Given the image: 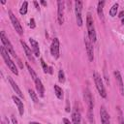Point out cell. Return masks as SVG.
I'll use <instances>...</instances> for the list:
<instances>
[{
  "label": "cell",
  "mask_w": 124,
  "mask_h": 124,
  "mask_svg": "<svg viewBox=\"0 0 124 124\" xmlns=\"http://www.w3.org/2000/svg\"><path fill=\"white\" fill-rule=\"evenodd\" d=\"M59 49H60L59 40H58V38H54L51 42V45H50V53L55 59L59 58V55H60L59 54Z\"/></svg>",
  "instance_id": "obj_9"
},
{
  "label": "cell",
  "mask_w": 124,
  "mask_h": 124,
  "mask_svg": "<svg viewBox=\"0 0 124 124\" xmlns=\"http://www.w3.org/2000/svg\"><path fill=\"white\" fill-rule=\"evenodd\" d=\"M117 111H118V121H119V124H124V116H123V113H122V110L119 107H117Z\"/></svg>",
  "instance_id": "obj_26"
},
{
  "label": "cell",
  "mask_w": 124,
  "mask_h": 124,
  "mask_svg": "<svg viewBox=\"0 0 124 124\" xmlns=\"http://www.w3.org/2000/svg\"><path fill=\"white\" fill-rule=\"evenodd\" d=\"M82 5L83 2L80 0H77L75 1V14H76V20H77V24L78 26H82Z\"/></svg>",
  "instance_id": "obj_5"
},
{
  "label": "cell",
  "mask_w": 124,
  "mask_h": 124,
  "mask_svg": "<svg viewBox=\"0 0 124 124\" xmlns=\"http://www.w3.org/2000/svg\"><path fill=\"white\" fill-rule=\"evenodd\" d=\"M104 5H105V1H99L97 5V14L102 20H104V11H103Z\"/></svg>",
  "instance_id": "obj_19"
},
{
  "label": "cell",
  "mask_w": 124,
  "mask_h": 124,
  "mask_svg": "<svg viewBox=\"0 0 124 124\" xmlns=\"http://www.w3.org/2000/svg\"><path fill=\"white\" fill-rule=\"evenodd\" d=\"M83 124H86V123H85V121H84V122H83Z\"/></svg>",
  "instance_id": "obj_41"
},
{
  "label": "cell",
  "mask_w": 124,
  "mask_h": 124,
  "mask_svg": "<svg viewBox=\"0 0 124 124\" xmlns=\"http://www.w3.org/2000/svg\"><path fill=\"white\" fill-rule=\"evenodd\" d=\"M63 123H64V124H73V123L70 122V120L67 119V118H63Z\"/></svg>",
  "instance_id": "obj_33"
},
{
  "label": "cell",
  "mask_w": 124,
  "mask_h": 124,
  "mask_svg": "<svg viewBox=\"0 0 124 124\" xmlns=\"http://www.w3.org/2000/svg\"><path fill=\"white\" fill-rule=\"evenodd\" d=\"M8 15H9V17H10V19H11V22H12V24H13V27H14V29L16 31V33L18 34V35H22L23 34V29H22V27H21V24L19 23V20L17 19V17L14 15V13L12 12V11H8Z\"/></svg>",
  "instance_id": "obj_6"
},
{
  "label": "cell",
  "mask_w": 124,
  "mask_h": 124,
  "mask_svg": "<svg viewBox=\"0 0 124 124\" xmlns=\"http://www.w3.org/2000/svg\"><path fill=\"white\" fill-rule=\"evenodd\" d=\"M29 43H30V46H31V49L34 53L35 56L39 57L40 56V47H39V44L36 40H34L33 38H30L29 39Z\"/></svg>",
  "instance_id": "obj_18"
},
{
  "label": "cell",
  "mask_w": 124,
  "mask_h": 124,
  "mask_svg": "<svg viewBox=\"0 0 124 124\" xmlns=\"http://www.w3.org/2000/svg\"><path fill=\"white\" fill-rule=\"evenodd\" d=\"M121 23H122V24H123V25H124V17H123V18H122V20H121Z\"/></svg>",
  "instance_id": "obj_40"
},
{
  "label": "cell",
  "mask_w": 124,
  "mask_h": 124,
  "mask_svg": "<svg viewBox=\"0 0 124 124\" xmlns=\"http://www.w3.org/2000/svg\"><path fill=\"white\" fill-rule=\"evenodd\" d=\"M1 124H9V120L6 117H4L3 120H2V122H1Z\"/></svg>",
  "instance_id": "obj_34"
},
{
  "label": "cell",
  "mask_w": 124,
  "mask_h": 124,
  "mask_svg": "<svg viewBox=\"0 0 124 124\" xmlns=\"http://www.w3.org/2000/svg\"><path fill=\"white\" fill-rule=\"evenodd\" d=\"M80 121H81V113L76 105L72 111V123L73 124H80Z\"/></svg>",
  "instance_id": "obj_12"
},
{
  "label": "cell",
  "mask_w": 124,
  "mask_h": 124,
  "mask_svg": "<svg viewBox=\"0 0 124 124\" xmlns=\"http://www.w3.org/2000/svg\"><path fill=\"white\" fill-rule=\"evenodd\" d=\"M93 79H94L96 88H97L100 96L102 98H107V90H106V87L103 83V79H102L100 74H98L97 72H94L93 73Z\"/></svg>",
  "instance_id": "obj_3"
},
{
  "label": "cell",
  "mask_w": 124,
  "mask_h": 124,
  "mask_svg": "<svg viewBox=\"0 0 124 124\" xmlns=\"http://www.w3.org/2000/svg\"><path fill=\"white\" fill-rule=\"evenodd\" d=\"M104 76H105V78H106V82H107V84H109V79L108 78V75H107L106 67H105V69H104Z\"/></svg>",
  "instance_id": "obj_30"
},
{
  "label": "cell",
  "mask_w": 124,
  "mask_h": 124,
  "mask_svg": "<svg viewBox=\"0 0 124 124\" xmlns=\"http://www.w3.org/2000/svg\"><path fill=\"white\" fill-rule=\"evenodd\" d=\"M40 61H41V65H42V68H43V70H44V73L47 74V73H48V70H49V66L46 65V63L45 62V60H44L43 58H41Z\"/></svg>",
  "instance_id": "obj_27"
},
{
  "label": "cell",
  "mask_w": 124,
  "mask_h": 124,
  "mask_svg": "<svg viewBox=\"0 0 124 124\" xmlns=\"http://www.w3.org/2000/svg\"><path fill=\"white\" fill-rule=\"evenodd\" d=\"M0 39H1V42H2V46L6 48V50H7L12 56L17 58L16 53V51H15V49H14V46H13L12 43L10 42V40L8 39V37L6 36V34H5L4 31H1V32H0Z\"/></svg>",
  "instance_id": "obj_4"
},
{
  "label": "cell",
  "mask_w": 124,
  "mask_h": 124,
  "mask_svg": "<svg viewBox=\"0 0 124 124\" xmlns=\"http://www.w3.org/2000/svg\"><path fill=\"white\" fill-rule=\"evenodd\" d=\"M70 110H71V108H70V105H69V101H67L66 102V111L70 112Z\"/></svg>",
  "instance_id": "obj_32"
},
{
  "label": "cell",
  "mask_w": 124,
  "mask_h": 124,
  "mask_svg": "<svg viewBox=\"0 0 124 124\" xmlns=\"http://www.w3.org/2000/svg\"><path fill=\"white\" fill-rule=\"evenodd\" d=\"M8 80H9V82H10V84H11V86H12V88L14 89V91L16 92V94L18 96V97H20V98H22L23 99V94H22V92H21V90L19 89V87L17 86V84L16 83V81L13 79V78L12 77H10V76H8Z\"/></svg>",
  "instance_id": "obj_16"
},
{
  "label": "cell",
  "mask_w": 124,
  "mask_h": 124,
  "mask_svg": "<svg viewBox=\"0 0 124 124\" xmlns=\"http://www.w3.org/2000/svg\"><path fill=\"white\" fill-rule=\"evenodd\" d=\"M84 44H85V49H86L88 60L91 62L94 59V49H93L92 42L90 41V39L88 38V36H85V38H84Z\"/></svg>",
  "instance_id": "obj_7"
},
{
  "label": "cell",
  "mask_w": 124,
  "mask_h": 124,
  "mask_svg": "<svg viewBox=\"0 0 124 124\" xmlns=\"http://www.w3.org/2000/svg\"><path fill=\"white\" fill-rule=\"evenodd\" d=\"M100 118H101L102 124H110V117L107 109L105 108V107L100 108Z\"/></svg>",
  "instance_id": "obj_13"
},
{
  "label": "cell",
  "mask_w": 124,
  "mask_h": 124,
  "mask_svg": "<svg viewBox=\"0 0 124 124\" xmlns=\"http://www.w3.org/2000/svg\"><path fill=\"white\" fill-rule=\"evenodd\" d=\"M27 10H28V2L27 1H24L21 5V8L19 9V14L24 16L27 14Z\"/></svg>",
  "instance_id": "obj_23"
},
{
  "label": "cell",
  "mask_w": 124,
  "mask_h": 124,
  "mask_svg": "<svg viewBox=\"0 0 124 124\" xmlns=\"http://www.w3.org/2000/svg\"><path fill=\"white\" fill-rule=\"evenodd\" d=\"M29 26L31 29H34L36 27V23H35V19L34 18H31L30 19V23H29Z\"/></svg>",
  "instance_id": "obj_29"
},
{
  "label": "cell",
  "mask_w": 124,
  "mask_h": 124,
  "mask_svg": "<svg viewBox=\"0 0 124 124\" xmlns=\"http://www.w3.org/2000/svg\"><path fill=\"white\" fill-rule=\"evenodd\" d=\"M12 99H13L14 103L16 104V106L17 107V110H18L19 114L22 116L23 113H24V106H23V102H22L17 96H16V95H14V96L12 97Z\"/></svg>",
  "instance_id": "obj_15"
},
{
  "label": "cell",
  "mask_w": 124,
  "mask_h": 124,
  "mask_svg": "<svg viewBox=\"0 0 124 124\" xmlns=\"http://www.w3.org/2000/svg\"><path fill=\"white\" fill-rule=\"evenodd\" d=\"M28 93H29V96H30V98H31V100L35 103V104H37V103H39V99H38V95H37V93L33 90V89H28Z\"/></svg>",
  "instance_id": "obj_21"
},
{
  "label": "cell",
  "mask_w": 124,
  "mask_h": 124,
  "mask_svg": "<svg viewBox=\"0 0 124 124\" xmlns=\"http://www.w3.org/2000/svg\"><path fill=\"white\" fill-rule=\"evenodd\" d=\"M34 82H35L36 90H37L39 96H40V97H44V96H45V87H44V85H43L42 80H41L39 78H37L34 80Z\"/></svg>",
  "instance_id": "obj_17"
},
{
  "label": "cell",
  "mask_w": 124,
  "mask_h": 124,
  "mask_svg": "<svg viewBox=\"0 0 124 124\" xmlns=\"http://www.w3.org/2000/svg\"><path fill=\"white\" fill-rule=\"evenodd\" d=\"M119 16L120 18H123V17H124V11H122V12L119 14V16Z\"/></svg>",
  "instance_id": "obj_36"
},
{
  "label": "cell",
  "mask_w": 124,
  "mask_h": 124,
  "mask_svg": "<svg viewBox=\"0 0 124 124\" xmlns=\"http://www.w3.org/2000/svg\"><path fill=\"white\" fill-rule=\"evenodd\" d=\"M83 99H84V102L86 103V105L88 107V109H93L94 101H93V97H92L91 91L88 88H85L84 91H83Z\"/></svg>",
  "instance_id": "obj_10"
},
{
  "label": "cell",
  "mask_w": 124,
  "mask_h": 124,
  "mask_svg": "<svg viewBox=\"0 0 124 124\" xmlns=\"http://www.w3.org/2000/svg\"><path fill=\"white\" fill-rule=\"evenodd\" d=\"M25 65H26V67H27V70H28V72H29V74H30V76H31V78H32V79L35 80V79L38 78V77H37V74H36L35 71L30 67V65H29L28 63H26Z\"/></svg>",
  "instance_id": "obj_24"
},
{
  "label": "cell",
  "mask_w": 124,
  "mask_h": 124,
  "mask_svg": "<svg viewBox=\"0 0 124 124\" xmlns=\"http://www.w3.org/2000/svg\"><path fill=\"white\" fill-rule=\"evenodd\" d=\"M65 80H66V78H65V73H64V71L62 69H60L58 71V81L60 83H64Z\"/></svg>",
  "instance_id": "obj_25"
},
{
  "label": "cell",
  "mask_w": 124,
  "mask_h": 124,
  "mask_svg": "<svg viewBox=\"0 0 124 124\" xmlns=\"http://www.w3.org/2000/svg\"><path fill=\"white\" fill-rule=\"evenodd\" d=\"M64 9H65V3L64 1H57V21L59 25H62L64 22Z\"/></svg>",
  "instance_id": "obj_8"
},
{
  "label": "cell",
  "mask_w": 124,
  "mask_h": 124,
  "mask_svg": "<svg viewBox=\"0 0 124 124\" xmlns=\"http://www.w3.org/2000/svg\"><path fill=\"white\" fill-rule=\"evenodd\" d=\"M53 88H54V93H55V96H56V97H57L59 100H63V98H64V93H63L62 88H61L59 85H57V84H54Z\"/></svg>",
  "instance_id": "obj_20"
},
{
  "label": "cell",
  "mask_w": 124,
  "mask_h": 124,
  "mask_svg": "<svg viewBox=\"0 0 124 124\" xmlns=\"http://www.w3.org/2000/svg\"><path fill=\"white\" fill-rule=\"evenodd\" d=\"M11 118H12V123L13 124H17V120H16V116L14 114H12Z\"/></svg>",
  "instance_id": "obj_31"
},
{
  "label": "cell",
  "mask_w": 124,
  "mask_h": 124,
  "mask_svg": "<svg viewBox=\"0 0 124 124\" xmlns=\"http://www.w3.org/2000/svg\"><path fill=\"white\" fill-rule=\"evenodd\" d=\"M113 75L115 77V79H116V82L118 84V88H119V91H120V94L121 95H124V84H123V80H122V76L120 74V72L118 70H115L113 72Z\"/></svg>",
  "instance_id": "obj_14"
},
{
  "label": "cell",
  "mask_w": 124,
  "mask_h": 124,
  "mask_svg": "<svg viewBox=\"0 0 124 124\" xmlns=\"http://www.w3.org/2000/svg\"><path fill=\"white\" fill-rule=\"evenodd\" d=\"M87 119L89 120L90 123H94V115H93V109H88L87 110Z\"/></svg>",
  "instance_id": "obj_28"
},
{
  "label": "cell",
  "mask_w": 124,
  "mask_h": 124,
  "mask_svg": "<svg viewBox=\"0 0 124 124\" xmlns=\"http://www.w3.org/2000/svg\"><path fill=\"white\" fill-rule=\"evenodd\" d=\"M40 3H41L43 6H46V2H45V1H43V0H42V1H40Z\"/></svg>",
  "instance_id": "obj_37"
},
{
  "label": "cell",
  "mask_w": 124,
  "mask_h": 124,
  "mask_svg": "<svg viewBox=\"0 0 124 124\" xmlns=\"http://www.w3.org/2000/svg\"><path fill=\"white\" fill-rule=\"evenodd\" d=\"M118 7H119L118 3H115V4H113V5L111 6V8L109 9V16H110L111 17H113V16H116L117 11H118Z\"/></svg>",
  "instance_id": "obj_22"
},
{
  "label": "cell",
  "mask_w": 124,
  "mask_h": 124,
  "mask_svg": "<svg viewBox=\"0 0 124 124\" xmlns=\"http://www.w3.org/2000/svg\"><path fill=\"white\" fill-rule=\"evenodd\" d=\"M48 74H52V67H49V70H48Z\"/></svg>",
  "instance_id": "obj_39"
},
{
  "label": "cell",
  "mask_w": 124,
  "mask_h": 124,
  "mask_svg": "<svg viewBox=\"0 0 124 124\" xmlns=\"http://www.w3.org/2000/svg\"><path fill=\"white\" fill-rule=\"evenodd\" d=\"M20 44H21V46H22V47H23V50H24V52H25V55H26V57H27V59L29 60V61H31V62H35V58H34V53H33V51H32V49H31V47H29L27 45H26V43L25 42H23V40H20Z\"/></svg>",
  "instance_id": "obj_11"
},
{
  "label": "cell",
  "mask_w": 124,
  "mask_h": 124,
  "mask_svg": "<svg viewBox=\"0 0 124 124\" xmlns=\"http://www.w3.org/2000/svg\"><path fill=\"white\" fill-rule=\"evenodd\" d=\"M29 124H41V123H39V122H35V121H31V122H29Z\"/></svg>",
  "instance_id": "obj_38"
},
{
  "label": "cell",
  "mask_w": 124,
  "mask_h": 124,
  "mask_svg": "<svg viewBox=\"0 0 124 124\" xmlns=\"http://www.w3.org/2000/svg\"><path fill=\"white\" fill-rule=\"evenodd\" d=\"M33 3H34V5H35V8L37 9V11H40V7H39V5H38V2H37V1H34Z\"/></svg>",
  "instance_id": "obj_35"
},
{
  "label": "cell",
  "mask_w": 124,
  "mask_h": 124,
  "mask_svg": "<svg viewBox=\"0 0 124 124\" xmlns=\"http://www.w3.org/2000/svg\"><path fill=\"white\" fill-rule=\"evenodd\" d=\"M86 27H87V36L90 39L91 42L95 43L97 40V35L95 31V25H94V20L90 13L87 14L86 16Z\"/></svg>",
  "instance_id": "obj_2"
},
{
  "label": "cell",
  "mask_w": 124,
  "mask_h": 124,
  "mask_svg": "<svg viewBox=\"0 0 124 124\" xmlns=\"http://www.w3.org/2000/svg\"><path fill=\"white\" fill-rule=\"evenodd\" d=\"M0 52H1V56H2V58H3V60H4V62H5V64L8 66V68L11 70V72L13 73V74H15L16 76H17L18 75V70H17V67H16V63L12 60V58L10 57V53L6 50V48L2 46L1 47H0Z\"/></svg>",
  "instance_id": "obj_1"
}]
</instances>
